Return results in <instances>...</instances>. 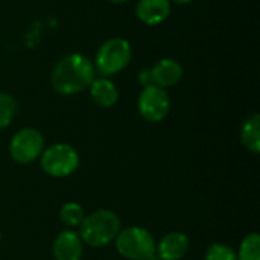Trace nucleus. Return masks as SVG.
Listing matches in <instances>:
<instances>
[{
    "instance_id": "nucleus-20",
    "label": "nucleus",
    "mask_w": 260,
    "mask_h": 260,
    "mask_svg": "<svg viewBox=\"0 0 260 260\" xmlns=\"http://www.w3.org/2000/svg\"><path fill=\"white\" fill-rule=\"evenodd\" d=\"M0 239H2V235H0Z\"/></svg>"
},
{
    "instance_id": "nucleus-17",
    "label": "nucleus",
    "mask_w": 260,
    "mask_h": 260,
    "mask_svg": "<svg viewBox=\"0 0 260 260\" xmlns=\"http://www.w3.org/2000/svg\"><path fill=\"white\" fill-rule=\"evenodd\" d=\"M206 260H236V253L229 245L213 244L206 251Z\"/></svg>"
},
{
    "instance_id": "nucleus-4",
    "label": "nucleus",
    "mask_w": 260,
    "mask_h": 260,
    "mask_svg": "<svg viewBox=\"0 0 260 260\" xmlns=\"http://www.w3.org/2000/svg\"><path fill=\"white\" fill-rule=\"evenodd\" d=\"M116 248L128 260H151L155 257V241L142 227H128L117 233Z\"/></svg>"
},
{
    "instance_id": "nucleus-16",
    "label": "nucleus",
    "mask_w": 260,
    "mask_h": 260,
    "mask_svg": "<svg viewBox=\"0 0 260 260\" xmlns=\"http://www.w3.org/2000/svg\"><path fill=\"white\" fill-rule=\"evenodd\" d=\"M17 113V101L5 91H0V129L6 128Z\"/></svg>"
},
{
    "instance_id": "nucleus-8",
    "label": "nucleus",
    "mask_w": 260,
    "mask_h": 260,
    "mask_svg": "<svg viewBox=\"0 0 260 260\" xmlns=\"http://www.w3.org/2000/svg\"><path fill=\"white\" fill-rule=\"evenodd\" d=\"M149 75L151 84L166 90L168 87H172L180 82L183 76V67L178 61L172 58H163L155 62L152 69H149Z\"/></svg>"
},
{
    "instance_id": "nucleus-12",
    "label": "nucleus",
    "mask_w": 260,
    "mask_h": 260,
    "mask_svg": "<svg viewBox=\"0 0 260 260\" xmlns=\"http://www.w3.org/2000/svg\"><path fill=\"white\" fill-rule=\"evenodd\" d=\"M88 88H90V96H91L93 102L96 105L102 107V108L113 107L117 102V99H119L117 87L107 76L94 78Z\"/></svg>"
},
{
    "instance_id": "nucleus-9",
    "label": "nucleus",
    "mask_w": 260,
    "mask_h": 260,
    "mask_svg": "<svg viewBox=\"0 0 260 260\" xmlns=\"http://www.w3.org/2000/svg\"><path fill=\"white\" fill-rule=\"evenodd\" d=\"M189 251V239L184 233H168L158 245H155V256L158 260H181Z\"/></svg>"
},
{
    "instance_id": "nucleus-14",
    "label": "nucleus",
    "mask_w": 260,
    "mask_h": 260,
    "mask_svg": "<svg viewBox=\"0 0 260 260\" xmlns=\"http://www.w3.org/2000/svg\"><path fill=\"white\" fill-rule=\"evenodd\" d=\"M236 260H260V236L257 233H250L242 239Z\"/></svg>"
},
{
    "instance_id": "nucleus-5",
    "label": "nucleus",
    "mask_w": 260,
    "mask_h": 260,
    "mask_svg": "<svg viewBox=\"0 0 260 260\" xmlns=\"http://www.w3.org/2000/svg\"><path fill=\"white\" fill-rule=\"evenodd\" d=\"M79 166V155L76 149L67 143H56L41 152L43 171L55 178L72 175Z\"/></svg>"
},
{
    "instance_id": "nucleus-10",
    "label": "nucleus",
    "mask_w": 260,
    "mask_h": 260,
    "mask_svg": "<svg viewBox=\"0 0 260 260\" xmlns=\"http://www.w3.org/2000/svg\"><path fill=\"white\" fill-rule=\"evenodd\" d=\"M82 239L73 230L61 232L53 242L55 260H81L82 257Z\"/></svg>"
},
{
    "instance_id": "nucleus-7",
    "label": "nucleus",
    "mask_w": 260,
    "mask_h": 260,
    "mask_svg": "<svg viewBox=\"0 0 260 260\" xmlns=\"http://www.w3.org/2000/svg\"><path fill=\"white\" fill-rule=\"evenodd\" d=\"M137 108L145 120L160 122L169 114L171 98L165 88L151 84L143 87L137 101Z\"/></svg>"
},
{
    "instance_id": "nucleus-11",
    "label": "nucleus",
    "mask_w": 260,
    "mask_h": 260,
    "mask_svg": "<svg viewBox=\"0 0 260 260\" xmlns=\"http://www.w3.org/2000/svg\"><path fill=\"white\" fill-rule=\"evenodd\" d=\"M171 14L169 0H139L136 6L137 18L146 26H157L163 23Z\"/></svg>"
},
{
    "instance_id": "nucleus-18",
    "label": "nucleus",
    "mask_w": 260,
    "mask_h": 260,
    "mask_svg": "<svg viewBox=\"0 0 260 260\" xmlns=\"http://www.w3.org/2000/svg\"><path fill=\"white\" fill-rule=\"evenodd\" d=\"M171 3L174 2V3H177V5H186V3H189V2H192V0H169Z\"/></svg>"
},
{
    "instance_id": "nucleus-1",
    "label": "nucleus",
    "mask_w": 260,
    "mask_h": 260,
    "mask_svg": "<svg viewBox=\"0 0 260 260\" xmlns=\"http://www.w3.org/2000/svg\"><path fill=\"white\" fill-rule=\"evenodd\" d=\"M94 66L85 55L70 53L53 67L50 84L56 93L72 96L87 90L94 79Z\"/></svg>"
},
{
    "instance_id": "nucleus-19",
    "label": "nucleus",
    "mask_w": 260,
    "mask_h": 260,
    "mask_svg": "<svg viewBox=\"0 0 260 260\" xmlns=\"http://www.w3.org/2000/svg\"><path fill=\"white\" fill-rule=\"evenodd\" d=\"M108 2H111V3H125L128 0H108Z\"/></svg>"
},
{
    "instance_id": "nucleus-3",
    "label": "nucleus",
    "mask_w": 260,
    "mask_h": 260,
    "mask_svg": "<svg viewBox=\"0 0 260 260\" xmlns=\"http://www.w3.org/2000/svg\"><path fill=\"white\" fill-rule=\"evenodd\" d=\"M133 58V49L129 41L116 37L107 40L96 52L94 70L101 72L104 76H111L122 72Z\"/></svg>"
},
{
    "instance_id": "nucleus-6",
    "label": "nucleus",
    "mask_w": 260,
    "mask_h": 260,
    "mask_svg": "<svg viewBox=\"0 0 260 260\" xmlns=\"http://www.w3.org/2000/svg\"><path fill=\"white\" fill-rule=\"evenodd\" d=\"M44 148L43 134L35 128L20 129L9 143V154L14 161L27 165L37 160Z\"/></svg>"
},
{
    "instance_id": "nucleus-13",
    "label": "nucleus",
    "mask_w": 260,
    "mask_h": 260,
    "mask_svg": "<svg viewBox=\"0 0 260 260\" xmlns=\"http://www.w3.org/2000/svg\"><path fill=\"white\" fill-rule=\"evenodd\" d=\"M241 139L244 146L251 151L253 154L260 152V117L259 114L250 116L242 128H241Z\"/></svg>"
},
{
    "instance_id": "nucleus-15",
    "label": "nucleus",
    "mask_w": 260,
    "mask_h": 260,
    "mask_svg": "<svg viewBox=\"0 0 260 260\" xmlns=\"http://www.w3.org/2000/svg\"><path fill=\"white\" fill-rule=\"evenodd\" d=\"M59 218H61L62 224L73 229V227H79L82 224V221L85 219V213H84V209L78 203H66L61 207Z\"/></svg>"
},
{
    "instance_id": "nucleus-2",
    "label": "nucleus",
    "mask_w": 260,
    "mask_h": 260,
    "mask_svg": "<svg viewBox=\"0 0 260 260\" xmlns=\"http://www.w3.org/2000/svg\"><path fill=\"white\" fill-rule=\"evenodd\" d=\"M120 232V219L111 210H96L85 216L79 225V238L93 248H101L113 242Z\"/></svg>"
}]
</instances>
